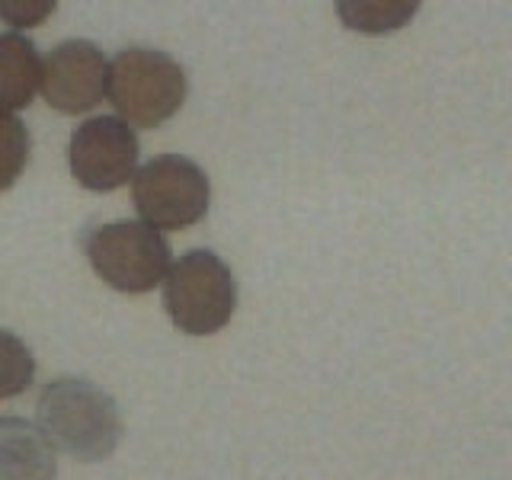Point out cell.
Segmentation results:
<instances>
[{
  "label": "cell",
  "instance_id": "6da1fadb",
  "mask_svg": "<svg viewBox=\"0 0 512 480\" xmlns=\"http://www.w3.org/2000/svg\"><path fill=\"white\" fill-rule=\"evenodd\" d=\"M36 423L55 448L80 464L106 461L122 442L116 397L90 378H55L36 400Z\"/></svg>",
  "mask_w": 512,
  "mask_h": 480
},
{
  "label": "cell",
  "instance_id": "7a4b0ae2",
  "mask_svg": "<svg viewBox=\"0 0 512 480\" xmlns=\"http://www.w3.org/2000/svg\"><path fill=\"white\" fill-rule=\"evenodd\" d=\"M189 80L183 64L160 48L128 45L109 58L106 100L132 128H157L183 109Z\"/></svg>",
  "mask_w": 512,
  "mask_h": 480
},
{
  "label": "cell",
  "instance_id": "3957f363",
  "mask_svg": "<svg viewBox=\"0 0 512 480\" xmlns=\"http://www.w3.org/2000/svg\"><path fill=\"white\" fill-rule=\"evenodd\" d=\"M234 308V272L215 250H189L173 260L164 279V311L176 330L212 336L231 324Z\"/></svg>",
  "mask_w": 512,
  "mask_h": 480
},
{
  "label": "cell",
  "instance_id": "277c9868",
  "mask_svg": "<svg viewBox=\"0 0 512 480\" xmlns=\"http://www.w3.org/2000/svg\"><path fill=\"white\" fill-rule=\"evenodd\" d=\"M84 253L109 288L122 295H144L167 279L173 253L164 234L144 221H106L90 228Z\"/></svg>",
  "mask_w": 512,
  "mask_h": 480
},
{
  "label": "cell",
  "instance_id": "5b68a950",
  "mask_svg": "<svg viewBox=\"0 0 512 480\" xmlns=\"http://www.w3.org/2000/svg\"><path fill=\"white\" fill-rule=\"evenodd\" d=\"M132 205L138 221L154 231H183L199 224L212 205L205 170L183 154H157L132 176Z\"/></svg>",
  "mask_w": 512,
  "mask_h": 480
},
{
  "label": "cell",
  "instance_id": "8992f818",
  "mask_svg": "<svg viewBox=\"0 0 512 480\" xmlns=\"http://www.w3.org/2000/svg\"><path fill=\"white\" fill-rule=\"evenodd\" d=\"M68 167L90 192H112L138 170V135L119 116L84 119L68 141Z\"/></svg>",
  "mask_w": 512,
  "mask_h": 480
},
{
  "label": "cell",
  "instance_id": "52a82bcc",
  "mask_svg": "<svg viewBox=\"0 0 512 480\" xmlns=\"http://www.w3.org/2000/svg\"><path fill=\"white\" fill-rule=\"evenodd\" d=\"M109 58L100 45L68 39L55 45L42 61V96L64 116H87L106 100Z\"/></svg>",
  "mask_w": 512,
  "mask_h": 480
},
{
  "label": "cell",
  "instance_id": "ba28073f",
  "mask_svg": "<svg viewBox=\"0 0 512 480\" xmlns=\"http://www.w3.org/2000/svg\"><path fill=\"white\" fill-rule=\"evenodd\" d=\"M58 448L23 416H0V480H55Z\"/></svg>",
  "mask_w": 512,
  "mask_h": 480
},
{
  "label": "cell",
  "instance_id": "9c48e42d",
  "mask_svg": "<svg viewBox=\"0 0 512 480\" xmlns=\"http://www.w3.org/2000/svg\"><path fill=\"white\" fill-rule=\"evenodd\" d=\"M42 90V55L20 32H0V116L26 109Z\"/></svg>",
  "mask_w": 512,
  "mask_h": 480
},
{
  "label": "cell",
  "instance_id": "30bf717a",
  "mask_svg": "<svg viewBox=\"0 0 512 480\" xmlns=\"http://www.w3.org/2000/svg\"><path fill=\"white\" fill-rule=\"evenodd\" d=\"M420 4L413 0H340L336 13H340L343 26L356 32H394L400 26H407Z\"/></svg>",
  "mask_w": 512,
  "mask_h": 480
},
{
  "label": "cell",
  "instance_id": "8fae6325",
  "mask_svg": "<svg viewBox=\"0 0 512 480\" xmlns=\"http://www.w3.org/2000/svg\"><path fill=\"white\" fill-rule=\"evenodd\" d=\"M36 378V356L13 330L0 327V400L23 394Z\"/></svg>",
  "mask_w": 512,
  "mask_h": 480
},
{
  "label": "cell",
  "instance_id": "7c38bea8",
  "mask_svg": "<svg viewBox=\"0 0 512 480\" xmlns=\"http://www.w3.org/2000/svg\"><path fill=\"white\" fill-rule=\"evenodd\" d=\"M29 164V128L20 116H0V192L16 186Z\"/></svg>",
  "mask_w": 512,
  "mask_h": 480
},
{
  "label": "cell",
  "instance_id": "4fadbf2b",
  "mask_svg": "<svg viewBox=\"0 0 512 480\" xmlns=\"http://www.w3.org/2000/svg\"><path fill=\"white\" fill-rule=\"evenodd\" d=\"M48 13H55L52 0H32V4H23V0H0V20H7L10 26H39L48 20Z\"/></svg>",
  "mask_w": 512,
  "mask_h": 480
}]
</instances>
